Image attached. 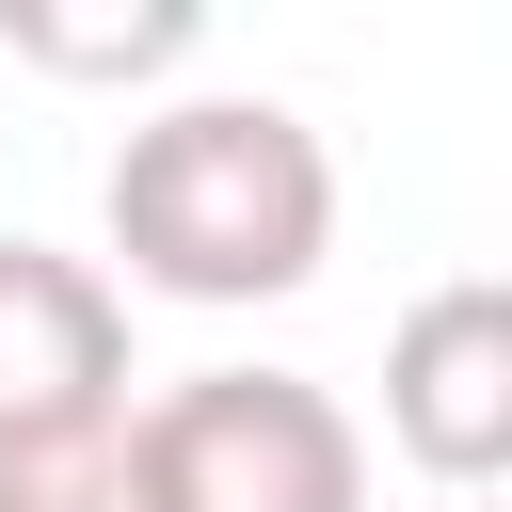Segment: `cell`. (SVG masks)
Returning <instances> with one entry per match:
<instances>
[{
  "label": "cell",
  "instance_id": "cell-2",
  "mask_svg": "<svg viewBox=\"0 0 512 512\" xmlns=\"http://www.w3.org/2000/svg\"><path fill=\"white\" fill-rule=\"evenodd\" d=\"M128 432H144L160 512H368V432L304 368H192Z\"/></svg>",
  "mask_w": 512,
  "mask_h": 512
},
{
  "label": "cell",
  "instance_id": "cell-3",
  "mask_svg": "<svg viewBox=\"0 0 512 512\" xmlns=\"http://www.w3.org/2000/svg\"><path fill=\"white\" fill-rule=\"evenodd\" d=\"M384 432L416 480H512V272H448L384 336Z\"/></svg>",
  "mask_w": 512,
  "mask_h": 512
},
{
  "label": "cell",
  "instance_id": "cell-6",
  "mask_svg": "<svg viewBox=\"0 0 512 512\" xmlns=\"http://www.w3.org/2000/svg\"><path fill=\"white\" fill-rule=\"evenodd\" d=\"M32 64L64 80H144V64H192V0H144V16H16Z\"/></svg>",
  "mask_w": 512,
  "mask_h": 512
},
{
  "label": "cell",
  "instance_id": "cell-4",
  "mask_svg": "<svg viewBox=\"0 0 512 512\" xmlns=\"http://www.w3.org/2000/svg\"><path fill=\"white\" fill-rule=\"evenodd\" d=\"M128 416V304L96 256H48V240H0V464L16 448H64V432H112Z\"/></svg>",
  "mask_w": 512,
  "mask_h": 512
},
{
  "label": "cell",
  "instance_id": "cell-5",
  "mask_svg": "<svg viewBox=\"0 0 512 512\" xmlns=\"http://www.w3.org/2000/svg\"><path fill=\"white\" fill-rule=\"evenodd\" d=\"M0 512H160L144 432L112 416V432H64V448H16V464H0Z\"/></svg>",
  "mask_w": 512,
  "mask_h": 512
},
{
  "label": "cell",
  "instance_id": "cell-1",
  "mask_svg": "<svg viewBox=\"0 0 512 512\" xmlns=\"http://www.w3.org/2000/svg\"><path fill=\"white\" fill-rule=\"evenodd\" d=\"M336 240V160L288 96H176L112 144V256L160 304H288Z\"/></svg>",
  "mask_w": 512,
  "mask_h": 512
}]
</instances>
